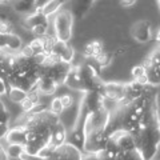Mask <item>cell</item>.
<instances>
[{
  "mask_svg": "<svg viewBox=\"0 0 160 160\" xmlns=\"http://www.w3.org/2000/svg\"><path fill=\"white\" fill-rule=\"evenodd\" d=\"M158 2H159V4H160V0H158Z\"/></svg>",
  "mask_w": 160,
  "mask_h": 160,
  "instance_id": "42",
  "label": "cell"
},
{
  "mask_svg": "<svg viewBox=\"0 0 160 160\" xmlns=\"http://www.w3.org/2000/svg\"><path fill=\"white\" fill-rule=\"evenodd\" d=\"M159 146H160V143H159Z\"/></svg>",
  "mask_w": 160,
  "mask_h": 160,
  "instance_id": "43",
  "label": "cell"
},
{
  "mask_svg": "<svg viewBox=\"0 0 160 160\" xmlns=\"http://www.w3.org/2000/svg\"><path fill=\"white\" fill-rule=\"evenodd\" d=\"M96 2V0H75L73 7H72V15L73 18L82 19L87 15V12L91 9L92 4Z\"/></svg>",
  "mask_w": 160,
  "mask_h": 160,
  "instance_id": "10",
  "label": "cell"
},
{
  "mask_svg": "<svg viewBox=\"0 0 160 160\" xmlns=\"http://www.w3.org/2000/svg\"><path fill=\"white\" fill-rule=\"evenodd\" d=\"M29 46L32 47V49L36 52H43V40L42 38H35L31 43H29Z\"/></svg>",
  "mask_w": 160,
  "mask_h": 160,
  "instance_id": "25",
  "label": "cell"
},
{
  "mask_svg": "<svg viewBox=\"0 0 160 160\" xmlns=\"http://www.w3.org/2000/svg\"><path fill=\"white\" fill-rule=\"evenodd\" d=\"M0 33H4V35L13 33V24L9 22V20L3 19L2 24H0Z\"/></svg>",
  "mask_w": 160,
  "mask_h": 160,
  "instance_id": "21",
  "label": "cell"
},
{
  "mask_svg": "<svg viewBox=\"0 0 160 160\" xmlns=\"http://www.w3.org/2000/svg\"><path fill=\"white\" fill-rule=\"evenodd\" d=\"M9 156L6 152V148H4V144L0 142V160H8Z\"/></svg>",
  "mask_w": 160,
  "mask_h": 160,
  "instance_id": "33",
  "label": "cell"
},
{
  "mask_svg": "<svg viewBox=\"0 0 160 160\" xmlns=\"http://www.w3.org/2000/svg\"><path fill=\"white\" fill-rule=\"evenodd\" d=\"M47 56H48V55L44 53V52H36V53L33 55L32 60L35 62V64H38V66H43L44 62L47 60Z\"/></svg>",
  "mask_w": 160,
  "mask_h": 160,
  "instance_id": "26",
  "label": "cell"
},
{
  "mask_svg": "<svg viewBox=\"0 0 160 160\" xmlns=\"http://www.w3.org/2000/svg\"><path fill=\"white\" fill-rule=\"evenodd\" d=\"M67 140H68V135H67L66 126L63 124L62 120H59L51 129V143L55 147H59L63 143H66Z\"/></svg>",
  "mask_w": 160,
  "mask_h": 160,
  "instance_id": "8",
  "label": "cell"
},
{
  "mask_svg": "<svg viewBox=\"0 0 160 160\" xmlns=\"http://www.w3.org/2000/svg\"><path fill=\"white\" fill-rule=\"evenodd\" d=\"M24 2H27L29 4H32V6H36L38 4V0H24Z\"/></svg>",
  "mask_w": 160,
  "mask_h": 160,
  "instance_id": "37",
  "label": "cell"
},
{
  "mask_svg": "<svg viewBox=\"0 0 160 160\" xmlns=\"http://www.w3.org/2000/svg\"><path fill=\"white\" fill-rule=\"evenodd\" d=\"M91 47H92V59L96 58L98 55H100L104 51L103 43L99 42V40H92V42H91Z\"/></svg>",
  "mask_w": 160,
  "mask_h": 160,
  "instance_id": "22",
  "label": "cell"
},
{
  "mask_svg": "<svg viewBox=\"0 0 160 160\" xmlns=\"http://www.w3.org/2000/svg\"><path fill=\"white\" fill-rule=\"evenodd\" d=\"M22 56L24 58H28V59H32L33 58V55H35V51L32 49V47L29 46V44H23V47L22 49H20V52H19Z\"/></svg>",
  "mask_w": 160,
  "mask_h": 160,
  "instance_id": "24",
  "label": "cell"
},
{
  "mask_svg": "<svg viewBox=\"0 0 160 160\" xmlns=\"http://www.w3.org/2000/svg\"><path fill=\"white\" fill-rule=\"evenodd\" d=\"M20 159L22 160H46V159L38 156V155H29V153H26V152H23L22 155H20Z\"/></svg>",
  "mask_w": 160,
  "mask_h": 160,
  "instance_id": "30",
  "label": "cell"
},
{
  "mask_svg": "<svg viewBox=\"0 0 160 160\" xmlns=\"http://www.w3.org/2000/svg\"><path fill=\"white\" fill-rule=\"evenodd\" d=\"M27 99H29L35 104L42 103V95H40V92L38 91V89H31V91H28L27 92Z\"/></svg>",
  "mask_w": 160,
  "mask_h": 160,
  "instance_id": "23",
  "label": "cell"
},
{
  "mask_svg": "<svg viewBox=\"0 0 160 160\" xmlns=\"http://www.w3.org/2000/svg\"><path fill=\"white\" fill-rule=\"evenodd\" d=\"M115 144L118 146L120 151H129V149H135L136 148V143H135V138L131 132L126 131V129L119 128L116 131H113L109 135Z\"/></svg>",
  "mask_w": 160,
  "mask_h": 160,
  "instance_id": "4",
  "label": "cell"
},
{
  "mask_svg": "<svg viewBox=\"0 0 160 160\" xmlns=\"http://www.w3.org/2000/svg\"><path fill=\"white\" fill-rule=\"evenodd\" d=\"M112 53H109V52H106V51H103L100 55H98L96 58H93L95 59V63L98 64V67L102 69V68H107L111 66V63H112Z\"/></svg>",
  "mask_w": 160,
  "mask_h": 160,
  "instance_id": "14",
  "label": "cell"
},
{
  "mask_svg": "<svg viewBox=\"0 0 160 160\" xmlns=\"http://www.w3.org/2000/svg\"><path fill=\"white\" fill-rule=\"evenodd\" d=\"M98 91L102 92V95L106 99L118 103L124 96V83H118V82L106 83V82H102L100 86L98 87Z\"/></svg>",
  "mask_w": 160,
  "mask_h": 160,
  "instance_id": "2",
  "label": "cell"
},
{
  "mask_svg": "<svg viewBox=\"0 0 160 160\" xmlns=\"http://www.w3.org/2000/svg\"><path fill=\"white\" fill-rule=\"evenodd\" d=\"M2 142V140H0ZM3 143V142H2ZM4 148H6V152L9 158H20V155L24 152V147L22 144H4Z\"/></svg>",
  "mask_w": 160,
  "mask_h": 160,
  "instance_id": "15",
  "label": "cell"
},
{
  "mask_svg": "<svg viewBox=\"0 0 160 160\" xmlns=\"http://www.w3.org/2000/svg\"><path fill=\"white\" fill-rule=\"evenodd\" d=\"M156 122H158V126L160 128V112H158V116H156Z\"/></svg>",
  "mask_w": 160,
  "mask_h": 160,
  "instance_id": "38",
  "label": "cell"
},
{
  "mask_svg": "<svg viewBox=\"0 0 160 160\" xmlns=\"http://www.w3.org/2000/svg\"><path fill=\"white\" fill-rule=\"evenodd\" d=\"M2 20H3V19H2V18H0V24H2Z\"/></svg>",
  "mask_w": 160,
  "mask_h": 160,
  "instance_id": "41",
  "label": "cell"
},
{
  "mask_svg": "<svg viewBox=\"0 0 160 160\" xmlns=\"http://www.w3.org/2000/svg\"><path fill=\"white\" fill-rule=\"evenodd\" d=\"M9 128H11L9 127V124H0V140L6 138V135H7Z\"/></svg>",
  "mask_w": 160,
  "mask_h": 160,
  "instance_id": "31",
  "label": "cell"
},
{
  "mask_svg": "<svg viewBox=\"0 0 160 160\" xmlns=\"http://www.w3.org/2000/svg\"><path fill=\"white\" fill-rule=\"evenodd\" d=\"M68 0H47L46 3L42 6V12L46 16H53L59 9H62L63 6H66Z\"/></svg>",
  "mask_w": 160,
  "mask_h": 160,
  "instance_id": "11",
  "label": "cell"
},
{
  "mask_svg": "<svg viewBox=\"0 0 160 160\" xmlns=\"http://www.w3.org/2000/svg\"><path fill=\"white\" fill-rule=\"evenodd\" d=\"M8 160H22V159H20V158H9Z\"/></svg>",
  "mask_w": 160,
  "mask_h": 160,
  "instance_id": "40",
  "label": "cell"
},
{
  "mask_svg": "<svg viewBox=\"0 0 160 160\" xmlns=\"http://www.w3.org/2000/svg\"><path fill=\"white\" fill-rule=\"evenodd\" d=\"M31 32L35 35V38H43L49 33V24H39V26H35L31 29Z\"/></svg>",
  "mask_w": 160,
  "mask_h": 160,
  "instance_id": "19",
  "label": "cell"
},
{
  "mask_svg": "<svg viewBox=\"0 0 160 160\" xmlns=\"http://www.w3.org/2000/svg\"><path fill=\"white\" fill-rule=\"evenodd\" d=\"M83 103L86 107V112H96L104 108V96L98 89H89L84 92Z\"/></svg>",
  "mask_w": 160,
  "mask_h": 160,
  "instance_id": "5",
  "label": "cell"
},
{
  "mask_svg": "<svg viewBox=\"0 0 160 160\" xmlns=\"http://www.w3.org/2000/svg\"><path fill=\"white\" fill-rule=\"evenodd\" d=\"M60 59H62V62L72 64L73 59H75V49L71 46H67L66 48H64V51L62 52V55H60Z\"/></svg>",
  "mask_w": 160,
  "mask_h": 160,
  "instance_id": "18",
  "label": "cell"
},
{
  "mask_svg": "<svg viewBox=\"0 0 160 160\" xmlns=\"http://www.w3.org/2000/svg\"><path fill=\"white\" fill-rule=\"evenodd\" d=\"M49 111L53 112L55 115H58V116H62L63 112H64V108L62 106V102H60L59 98H55L51 104H49Z\"/></svg>",
  "mask_w": 160,
  "mask_h": 160,
  "instance_id": "20",
  "label": "cell"
},
{
  "mask_svg": "<svg viewBox=\"0 0 160 160\" xmlns=\"http://www.w3.org/2000/svg\"><path fill=\"white\" fill-rule=\"evenodd\" d=\"M128 51V47H120L116 49V52H115V56H122Z\"/></svg>",
  "mask_w": 160,
  "mask_h": 160,
  "instance_id": "35",
  "label": "cell"
},
{
  "mask_svg": "<svg viewBox=\"0 0 160 160\" xmlns=\"http://www.w3.org/2000/svg\"><path fill=\"white\" fill-rule=\"evenodd\" d=\"M136 3V0H120V4L124 7H132Z\"/></svg>",
  "mask_w": 160,
  "mask_h": 160,
  "instance_id": "34",
  "label": "cell"
},
{
  "mask_svg": "<svg viewBox=\"0 0 160 160\" xmlns=\"http://www.w3.org/2000/svg\"><path fill=\"white\" fill-rule=\"evenodd\" d=\"M133 80H136V82H138L139 84H142V86H147V84H149V83H148V76H147V73L140 75L139 78L133 79Z\"/></svg>",
  "mask_w": 160,
  "mask_h": 160,
  "instance_id": "32",
  "label": "cell"
},
{
  "mask_svg": "<svg viewBox=\"0 0 160 160\" xmlns=\"http://www.w3.org/2000/svg\"><path fill=\"white\" fill-rule=\"evenodd\" d=\"M3 111H7V107H6V104H4L3 100L0 99V112H3Z\"/></svg>",
  "mask_w": 160,
  "mask_h": 160,
  "instance_id": "36",
  "label": "cell"
},
{
  "mask_svg": "<svg viewBox=\"0 0 160 160\" xmlns=\"http://www.w3.org/2000/svg\"><path fill=\"white\" fill-rule=\"evenodd\" d=\"M52 28L53 35L60 42L68 43L72 38V29H73V15L69 9H59L53 15L52 20Z\"/></svg>",
  "mask_w": 160,
  "mask_h": 160,
  "instance_id": "1",
  "label": "cell"
},
{
  "mask_svg": "<svg viewBox=\"0 0 160 160\" xmlns=\"http://www.w3.org/2000/svg\"><path fill=\"white\" fill-rule=\"evenodd\" d=\"M7 144H24L27 143V129L24 126L16 124L15 127H11L8 129L6 138L3 139Z\"/></svg>",
  "mask_w": 160,
  "mask_h": 160,
  "instance_id": "7",
  "label": "cell"
},
{
  "mask_svg": "<svg viewBox=\"0 0 160 160\" xmlns=\"http://www.w3.org/2000/svg\"><path fill=\"white\" fill-rule=\"evenodd\" d=\"M23 47V40L22 38H19L16 33H9L8 35V40H7V48L9 51H12L13 53H19L20 49Z\"/></svg>",
  "mask_w": 160,
  "mask_h": 160,
  "instance_id": "13",
  "label": "cell"
},
{
  "mask_svg": "<svg viewBox=\"0 0 160 160\" xmlns=\"http://www.w3.org/2000/svg\"><path fill=\"white\" fill-rule=\"evenodd\" d=\"M156 40H158L159 44H160V29H159V32H158V35H156Z\"/></svg>",
  "mask_w": 160,
  "mask_h": 160,
  "instance_id": "39",
  "label": "cell"
},
{
  "mask_svg": "<svg viewBox=\"0 0 160 160\" xmlns=\"http://www.w3.org/2000/svg\"><path fill=\"white\" fill-rule=\"evenodd\" d=\"M59 99H60V102H62L64 111H66V109H71L75 106V98L71 93H63L62 96H59Z\"/></svg>",
  "mask_w": 160,
  "mask_h": 160,
  "instance_id": "17",
  "label": "cell"
},
{
  "mask_svg": "<svg viewBox=\"0 0 160 160\" xmlns=\"http://www.w3.org/2000/svg\"><path fill=\"white\" fill-rule=\"evenodd\" d=\"M131 35L140 44L148 43L149 40H152V36H153L151 23H149L148 20H139V22H136L132 26Z\"/></svg>",
  "mask_w": 160,
  "mask_h": 160,
  "instance_id": "3",
  "label": "cell"
},
{
  "mask_svg": "<svg viewBox=\"0 0 160 160\" xmlns=\"http://www.w3.org/2000/svg\"><path fill=\"white\" fill-rule=\"evenodd\" d=\"M20 106H22L23 112H31L32 109L35 108V106H36V104H35V103H32L31 100L26 98V99H24L22 103H20Z\"/></svg>",
  "mask_w": 160,
  "mask_h": 160,
  "instance_id": "27",
  "label": "cell"
},
{
  "mask_svg": "<svg viewBox=\"0 0 160 160\" xmlns=\"http://www.w3.org/2000/svg\"><path fill=\"white\" fill-rule=\"evenodd\" d=\"M4 82H6V80H4ZM6 93H7V96L11 102L19 103V104L27 98V91H24V89L20 88V87L11 86V84H8V83H7V92Z\"/></svg>",
  "mask_w": 160,
  "mask_h": 160,
  "instance_id": "12",
  "label": "cell"
},
{
  "mask_svg": "<svg viewBox=\"0 0 160 160\" xmlns=\"http://www.w3.org/2000/svg\"><path fill=\"white\" fill-rule=\"evenodd\" d=\"M42 40H43V52L49 55L52 52L53 46H55V43H56V40H58L56 36H55L53 33H48V35H46V36H43Z\"/></svg>",
  "mask_w": 160,
  "mask_h": 160,
  "instance_id": "16",
  "label": "cell"
},
{
  "mask_svg": "<svg viewBox=\"0 0 160 160\" xmlns=\"http://www.w3.org/2000/svg\"><path fill=\"white\" fill-rule=\"evenodd\" d=\"M36 88L40 92L42 96H51V95H55L58 91L59 86L53 82L51 78L48 76H40V79L36 83Z\"/></svg>",
  "mask_w": 160,
  "mask_h": 160,
  "instance_id": "9",
  "label": "cell"
},
{
  "mask_svg": "<svg viewBox=\"0 0 160 160\" xmlns=\"http://www.w3.org/2000/svg\"><path fill=\"white\" fill-rule=\"evenodd\" d=\"M64 86H67L72 91L87 92V87L82 79V75H80V66H71Z\"/></svg>",
  "mask_w": 160,
  "mask_h": 160,
  "instance_id": "6",
  "label": "cell"
},
{
  "mask_svg": "<svg viewBox=\"0 0 160 160\" xmlns=\"http://www.w3.org/2000/svg\"><path fill=\"white\" fill-rule=\"evenodd\" d=\"M143 73H146V69H144V67L142 66V64H139V66H135V67L131 69V75H132L133 79L139 78L140 75H143Z\"/></svg>",
  "mask_w": 160,
  "mask_h": 160,
  "instance_id": "28",
  "label": "cell"
},
{
  "mask_svg": "<svg viewBox=\"0 0 160 160\" xmlns=\"http://www.w3.org/2000/svg\"><path fill=\"white\" fill-rule=\"evenodd\" d=\"M11 122V116H9L8 111H3L0 112V124H9Z\"/></svg>",
  "mask_w": 160,
  "mask_h": 160,
  "instance_id": "29",
  "label": "cell"
}]
</instances>
